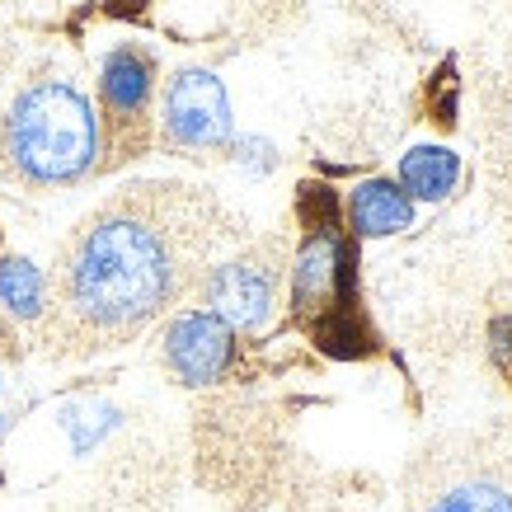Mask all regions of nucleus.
<instances>
[{
	"instance_id": "4",
	"label": "nucleus",
	"mask_w": 512,
	"mask_h": 512,
	"mask_svg": "<svg viewBox=\"0 0 512 512\" xmlns=\"http://www.w3.org/2000/svg\"><path fill=\"white\" fill-rule=\"evenodd\" d=\"M151 94H156V57L137 43H118L104 57L99 71V99H104V123H109L113 156L127 160L146 146L151 132Z\"/></svg>"
},
{
	"instance_id": "3",
	"label": "nucleus",
	"mask_w": 512,
	"mask_h": 512,
	"mask_svg": "<svg viewBox=\"0 0 512 512\" xmlns=\"http://www.w3.org/2000/svg\"><path fill=\"white\" fill-rule=\"evenodd\" d=\"M231 99L212 71L188 66L165 85L160 99V137L184 156H217L231 146Z\"/></svg>"
},
{
	"instance_id": "5",
	"label": "nucleus",
	"mask_w": 512,
	"mask_h": 512,
	"mask_svg": "<svg viewBox=\"0 0 512 512\" xmlns=\"http://www.w3.org/2000/svg\"><path fill=\"white\" fill-rule=\"evenodd\" d=\"M278 254L273 249H254V254H240V259H226V264H212L207 278H202V301L207 311L221 315L231 329H264L273 320V306H278Z\"/></svg>"
},
{
	"instance_id": "12",
	"label": "nucleus",
	"mask_w": 512,
	"mask_h": 512,
	"mask_svg": "<svg viewBox=\"0 0 512 512\" xmlns=\"http://www.w3.org/2000/svg\"><path fill=\"white\" fill-rule=\"evenodd\" d=\"M0 343H5V339H0Z\"/></svg>"
},
{
	"instance_id": "6",
	"label": "nucleus",
	"mask_w": 512,
	"mask_h": 512,
	"mask_svg": "<svg viewBox=\"0 0 512 512\" xmlns=\"http://www.w3.org/2000/svg\"><path fill=\"white\" fill-rule=\"evenodd\" d=\"M235 357V329L212 311H184L165 329V362L184 386H212Z\"/></svg>"
},
{
	"instance_id": "9",
	"label": "nucleus",
	"mask_w": 512,
	"mask_h": 512,
	"mask_svg": "<svg viewBox=\"0 0 512 512\" xmlns=\"http://www.w3.org/2000/svg\"><path fill=\"white\" fill-rule=\"evenodd\" d=\"M395 184L414 202H447L461 184V156L447 146H414L400 160V179Z\"/></svg>"
},
{
	"instance_id": "11",
	"label": "nucleus",
	"mask_w": 512,
	"mask_h": 512,
	"mask_svg": "<svg viewBox=\"0 0 512 512\" xmlns=\"http://www.w3.org/2000/svg\"><path fill=\"white\" fill-rule=\"evenodd\" d=\"M428 512H512V489L489 475H470V480L447 484Z\"/></svg>"
},
{
	"instance_id": "1",
	"label": "nucleus",
	"mask_w": 512,
	"mask_h": 512,
	"mask_svg": "<svg viewBox=\"0 0 512 512\" xmlns=\"http://www.w3.org/2000/svg\"><path fill=\"white\" fill-rule=\"evenodd\" d=\"M231 217L212 193L174 179L132 184L99 202L57 254L52 339L71 353H99L137 339L174 301L207 278Z\"/></svg>"
},
{
	"instance_id": "7",
	"label": "nucleus",
	"mask_w": 512,
	"mask_h": 512,
	"mask_svg": "<svg viewBox=\"0 0 512 512\" xmlns=\"http://www.w3.org/2000/svg\"><path fill=\"white\" fill-rule=\"evenodd\" d=\"M348 226L367 240H386L414 226V198L395 179H367L348 193Z\"/></svg>"
},
{
	"instance_id": "2",
	"label": "nucleus",
	"mask_w": 512,
	"mask_h": 512,
	"mask_svg": "<svg viewBox=\"0 0 512 512\" xmlns=\"http://www.w3.org/2000/svg\"><path fill=\"white\" fill-rule=\"evenodd\" d=\"M104 127L99 113L71 80H33L15 94L0 123L5 174L29 193L71 188L99 165Z\"/></svg>"
},
{
	"instance_id": "8",
	"label": "nucleus",
	"mask_w": 512,
	"mask_h": 512,
	"mask_svg": "<svg viewBox=\"0 0 512 512\" xmlns=\"http://www.w3.org/2000/svg\"><path fill=\"white\" fill-rule=\"evenodd\" d=\"M339 268H343V254L334 231L306 235V245L296 254V311L301 315L325 311L334 301V287H339Z\"/></svg>"
},
{
	"instance_id": "10",
	"label": "nucleus",
	"mask_w": 512,
	"mask_h": 512,
	"mask_svg": "<svg viewBox=\"0 0 512 512\" xmlns=\"http://www.w3.org/2000/svg\"><path fill=\"white\" fill-rule=\"evenodd\" d=\"M0 306L15 315V320H43L47 278L29 259H5V264H0Z\"/></svg>"
}]
</instances>
